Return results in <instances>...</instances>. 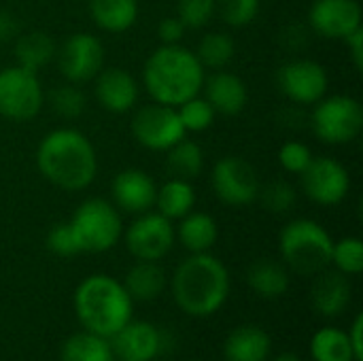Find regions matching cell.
<instances>
[{
    "mask_svg": "<svg viewBox=\"0 0 363 361\" xmlns=\"http://www.w3.org/2000/svg\"><path fill=\"white\" fill-rule=\"evenodd\" d=\"M281 94L296 104H317L330 87V74L323 64L311 57L285 62L277 72Z\"/></svg>",
    "mask_w": 363,
    "mask_h": 361,
    "instance_id": "13",
    "label": "cell"
},
{
    "mask_svg": "<svg viewBox=\"0 0 363 361\" xmlns=\"http://www.w3.org/2000/svg\"><path fill=\"white\" fill-rule=\"evenodd\" d=\"M45 106V89L38 72L19 64L0 70V117L9 121H30Z\"/></svg>",
    "mask_w": 363,
    "mask_h": 361,
    "instance_id": "8",
    "label": "cell"
},
{
    "mask_svg": "<svg viewBox=\"0 0 363 361\" xmlns=\"http://www.w3.org/2000/svg\"><path fill=\"white\" fill-rule=\"evenodd\" d=\"M262 0H217L219 19L230 28H247L259 13Z\"/></svg>",
    "mask_w": 363,
    "mask_h": 361,
    "instance_id": "36",
    "label": "cell"
},
{
    "mask_svg": "<svg viewBox=\"0 0 363 361\" xmlns=\"http://www.w3.org/2000/svg\"><path fill=\"white\" fill-rule=\"evenodd\" d=\"M211 185L221 204L242 209L257 202L262 181L249 160L240 155H225L213 166Z\"/></svg>",
    "mask_w": 363,
    "mask_h": 361,
    "instance_id": "9",
    "label": "cell"
},
{
    "mask_svg": "<svg viewBox=\"0 0 363 361\" xmlns=\"http://www.w3.org/2000/svg\"><path fill=\"white\" fill-rule=\"evenodd\" d=\"M74 313L83 330L111 338L134 315V300L123 283L108 274H91L83 279L72 296Z\"/></svg>",
    "mask_w": 363,
    "mask_h": 361,
    "instance_id": "4",
    "label": "cell"
},
{
    "mask_svg": "<svg viewBox=\"0 0 363 361\" xmlns=\"http://www.w3.org/2000/svg\"><path fill=\"white\" fill-rule=\"evenodd\" d=\"M166 170L172 179L194 181L204 170V151L196 140L181 138L166 151Z\"/></svg>",
    "mask_w": 363,
    "mask_h": 361,
    "instance_id": "29",
    "label": "cell"
},
{
    "mask_svg": "<svg viewBox=\"0 0 363 361\" xmlns=\"http://www.w3.org/2000/svg\"><path fill=\"white\" fill-rule=\"evenodd\" d=\"M194 206H196V189H194L191 181L170 177L162 187H157L155 209L166 219L179 221L181 217L191 213Z\"/></svg>",
    "mask_w": 363,
    "mask_h": 361,
    "instance_id": "27",
    "label": "cell"
},
{
    "mask_svg": "<svg viewBox=\"0 0 363 361\" xmlns=\"http://www.w3.org/2000/svg\"><path fill=\"white\" fill-rule=\"evenodd\" d=\"M40 177L62 191H83L98 177V155L91 140L74 128L47 132L36 147Z\"/></svg>",
    "mask_w": 363,
    "mask_h": 361,
    "instance_id": "1",
    "label": "cell"
},
{
    "mask_svg": "<svg viewBox=\"0 0 363 361\" xmlns=\"http://www.w3.org/2000/svg\"><path fill=\"white\" fill-rule=\"evenodd\" d=\"M272 361H302L298 355H294V353H281L279 357H274Z\"/></svg>",
    "mask_w": 363,
    "mask_h": 361,
    "instance_id": "44",
    "label": "cell"
},
{
    "mask_svg": "<svg viewBox=\"0 0 363 361\" xmlns=\"http://www.w3.org/2000/svg\"><path fill=\"white\" fill-rule=\"evenodd\" d=\"M45 100L49 102L51 111L62 117V119H77L83 115L85 106H87V98L83 94V89L74 83H62V85H55L47 96Z\"/></svg>",
    "mask_w": 363,
    "mask_h": 361,
    "instance_id": "32",
    "label": "cell"
},
{
    "mask_svg": "<svg viewBox=\"0 0 363 361\" xmlns=\"http://www.w3.org/2000/svg\"><path fill=\"white\" fill-rule=\"evenodd\" d=\"M70 232L79 253H106L123 236V221L119 209L106 198L83 200L68 219Z\"/></svg>",
    "mask_w": 363,
    "mask_h": 361,
    "instance_id": "6",
    "label": "cell"
},
{
    "mask_svg": "<svg viewBox=\"0 0 363 361\" xmlns=\"http://www.w3.org/2000/svg\"><path fill=\"white\" fill-rule=\"evenodd\" d=\"M130 130L140 147L164 153L187 134L179 119L177 109L160 102L143 104L140 109H136L130 121Z\"/></svg>",
    "mask_w": 363,
    "mask_h": 361,
    "instance_id": "11",
    "label": "cell"
},
{
    "mask_svg": "<svg viewBox=\"0 0 363 361\" xmlns=\"http://www.w3.org/2000/svg\"><path fill=\"white\" fill-rule=\"evenodd\" d=\"M94 96L104 111L123 115L138 104L140 85L125 68L104 66L94 79Z\"/></svg>",
    "mask_w": 363,
    "mask_h": 361,
    "instance_id": "16",
    "label": "cell"
},
{
    "mask_svg": "<svg viewBox=\"0 0 363 361\" xmlns=\"http://www.w3.org/2000/svg\"><path fill=\"white\" fill-rule=\"evenodd\" d=\"M189 361H204V360H189Z\"/></svg>",
    "mask_w": 363,
    "mask_h": 361,
    "instance_id": "45",
    "label": "cell"
},
{
    "mask_svg": "<svg viewBox=\"0 0 363 361\" xmlns=\"http://www.w3.org/2000/svg\"><path fill=\"white\" fill-rule=\"evenodd\" d=\"M55 60L62 77L68 83L83 85L94 81L104 68L106 51L98 36L89 32H74L57 47Z\"/></svg>",
    "mask_w": 363,
    "mask_h": 361,
    "instance_id": "12",
    "label": "cell"
},
{
    "mask_svg": "<svg viewBox=\"0 0 363 361\" xmlns=\"http://www.w3.org/2000/svg\"><path fill=\"white\" fill-rule=\"evenodd\" d=\"M313 157L315 155H313L311 147L300 143V140H287L279 149V164L289 174H298L300 177L306 170V166L311 164Z\"/></svg>",
    "mask_w": 363,
    "mask_h": 361,
    "instance_id": "38",
    "label": "cell"
},
{
    "mask_svg": "<svg viewBox=\"0 0 363 361\" xmlns=\"http://www.w3.org/2000/svg\"><path fill=\"white\" fill-rule=\"evenodd\" d=\"M19 36V21L11 11H0V43L15 40Z\"/></svg>",
    "mask_w": 363,
    "mask_h": 361,
    "instance_id": "41",
    "label": "cell"
},
{
    "mask_svg": "<svg viewBox=\"0 0 363 361\" xmlns=\"http://www.w3.org/2000/svg\"><path fill=\"white\" fill-rule=\"evenodd\" d=\"M60 361H115V355L108 338L83 330L64 340Z\"/></svg>",
    "mask_w": 363,
    "mask_h": 361,
    "instance_id": "28",
    "label": "cell"
},
{
    "mask_svg": "<svg viewBox=\"0 0 363 361\" xmlns=\"http://www.w3.org/2000/svg\"><path fill=\"white\" fill-rule=\"evenodd\" d=\"M313 132L325 145H349L359 138L363 130L362 102L347 94L323 96L313 109Z\"/></svg>",
    "mask_w": 363,
    "mask_h": 361,
    "instance_id": "7",
    "label": "cell"
},
{
    "mask_svg": "<svg viewBox=\"0 0 363 361\" xmlns=\"http://www.w3.org/2000/svg\"><path fill=\"white\" fill-rule=\"evenodd\" d=\"M177 306L189 317H211L223 309L230 296L225 264L208 253H189L168 281Z\"/></svg>",
    "mask_w": 363,
    "mask_h": 361,
    "instance_id": "2",
    "label": "cell"
},
{
    "mask_svg": "<svg viewBox=\"0 0 363 361\" xmlns=\"http://www.w3.org/2000/svg\"><path fill=\"white\" fill-rule=\"evenodd\" d=\"M217 11V0H177V17L187 30H200L211 23Z\"/></svg>",
    "mask_w": 363,
    "mask_h": 361,
    "instance_id": "37",
    "label": "cell"
},
{
    "mask_svg": "<svg viewBox=\"0 0 363 361\" xmlns=\"http://www.w3.org/2000/svg\"><path fill=\"white\" fill-rule=\"evenodd\" d=\"M347 336H349V343H351V349L355 353V360L363 361V315H357L351 323V328L347 330Z\"/></svg>",
    "mask_w": 363,
    "mask_h": 361,
    "instance_id": "43",
    "label": "cell"
},
{
    "mask_svg": "<svg viewBox=\"0 0 363 361\" xmlns=\"http://www.w3.org/2000/svg\"><path fill=\"white\" fill-rule=\"evenodd\" d=\"M194 53L204 70H223L236 55V43L228 32H208L200 38Z\"/></svg>",
    "mask_w": 363,
    "mask_h": 361,
    "instance_id": "31",
    "label": "cell"
},
{
    "mask_svg": "<svg viewBox=\"0 0 363 361\" xmlns=\"http://www.w3.org/2000/svg\"><path fill=\"white\" fill-rule=\"evenodd\" d=\"M311 355L315 361H357L345 330L325 326L311 338Z\"/></svg>",
    "mask_w": 363,
    "mask_h": 361,
    "instance_id": "30",
    "label": "cell"
},
{
    "mask_svg": "<svg viewBox=\"0 0 363 361\" xmlns=\"http://www.w3.org/2000/svg\"><path fill=\"white\" fill-rule=\"evenodd\" d=\"M351 296H353V289H351L347 274L338 270H330V268L315 274V281L311 287V304L321 317L325 319L340 317L349 309Z\"/></svg>",
    "mask_w": 363,
    "mask_h": 361,
    "instance_id": "20",
    "label": "cell"
},
{
    "mask_svg": "<svg viewBox=\"0 0 363 361\" xmlns=\"http://www.w3.org/2000/svg\"><path fill=\"white\" fill-rule=\"evenodd\" d=\"M47 249L53 255H57V257H74V255H81L79 253V247L74 243V236L70 232L68 221L55 223L49 230V234H47Z\"/></svg>",
    "mask_w": 363,
    "mask_h": 361,
    "instance_id": "39",
    "label": "cell"
},
{
    "mask_svg": "<svg viewBox=\"0 0 363 361\" xmlns=\"http://www.w3.org/2000/svg\"><path fill=\"white\" fill-rule=\"evenodd\" d=\"M174 232L183 249H187L189 253H208L219 238L215 217L202 211H191L185 217H181L179 228Z\"/></svg>",
    "mask_w": 363,
    "mask_h": 361,
    "instance_id": "23",
    "label": "cell"
},
{
    "mask_svg": "<svg viewBox=\"0 0 363 361\" xmlns=\"http://www.w3.org/2000/svg\"><path fill=\"white\" fill-rule=\"evenodd\" d=\"M257 200L262 202V206L270 213H277V215H283V213H289L298 200V194H296V187L287 181H281V179H274L266 185L259 187V196Z\"/></svg>",
    "mask_w": 363,
    "mask_h": 361,
    "instance_id": "35",
    "label": "cell"
},
{
    "mask_svg": "<svg viewBox=\"0 0 363 361\" xmlns=\"http://www.w3.org/2000/svg\"><path fill=\"white\" fill-rule=\"evenodd\" d=\"M121 238L125 240V247L134 260L160 262L172 251L177 243V232L170 219H166L157 211H147L143 215H136L128 230H123Z\"/></svg>",
    "mask_w": 363,
    "mask_h": 361,
    "instance_id": "10",
    "label": "cell"
},
{
    "mask_svg": "<svg viewBox=\"0 0 363 361\" xmlns=\"http://www.w3.org/2000/svg\"><path fill=\"white\" fill-rule=\"evenodd\" d=\"M57 45L55 40L40 30H30V32H19L15 38V62L32 72H38L47 64L55 60Z\"/></svg>",
    "mask_w": 363,
    "mask_h": 361,
    "instance_id": "26",
    "label": "cell"
},
{
    "mask_svg": "<svg viewBox=\"0 0 363 361\" xmlns=\"http://www.w3.org/2000/svg\"><path fill=\"white\" fill-rule=\"evenodd\" d=\"M155 32H157V38H160L162 45H179L185 38L187 28L177 15H168L157 23Z\"/></svg>",
    "mask_w": 363,
    "mask_h": 361,
    "instance_id": "40",
    "label": "cell"
},
{
    "mask_svg": "<svg viewBox=\"0 0 363 361\" xmlns=\"http://www.w3.org/2000/svg\"><path fill=\"white\" fill-rule=\"evenodd\" d=\"M91 21L108 34L128 32L140 13L138 0H87Z\"/></svg>",
    "mask_w": 363,
    "mask_h": 361,
    "instance_id": "22",
    "label": "cell"
},
{
    "mask_svg": "<svg viewBox=\"0 0 363 361\" xmlns=\"http://www.w3.org/2000/svg\"><path fill=\"white\" fill-rule=\"evenodd\" d=\"M311 28L330 40H345L363 28L359 0H315L308 9Z\"/></svg>",
    "mask_w": 363,
    "mask_h": 361,
    "instance_id": "15",
    "label": "cell"
},
{
    "mask_svg": "<svg viewBox=\"0 0 363 361\" xmlns=\"http://www.w3.org/2000/svg\"><path fill=\"white\" fill-rule=\"evenodd\" d=\"M300 181L306 198L319 206L340 204L351 189L349 170L338 160L328 155L313 157L306 170L300 174Z\"/></svg>",
    "mask_w": 363,
    "mask_h": 361,
    "instance_id": "14",
    "label": "cell"
},
{
    "mask_svg": "<svg viewBox=\"0 0 363 361\" xmlns=\"http://www.w3.org/2000/svg\"><path fill=\"white\" fill-rule=\"evenodd\" d=\"M108 340L115 361H153L164 349V336L160 328L149 321L130 319Z\"/></svg>",
    "mask_w": 363,
    "mask_h": 361,
    "instance_id": "17",
    "label": "cell"
},
{
    "mask_svg": "<svg viewBox=\"0 0 363 361\" xmlns=\"http://www.w3.org/2000/svg\"><path fill=\"white\" fill-rule=\"evenodd\" d=\"M206 70L196 53L179 45H160L143 66V85L153 102L179 106L202 91Z\"/></svg>",
    "mask_w": 363,
    "mask_h": 361,
    "instance_id": "3",
    "label": "cell"
},
{
    "mask_svg": "<svg viewBox=\"0 0 363 361\" xmlns=\"http://www.w3.org/2000/svg\"><path fill=\"white\" fill-rule=\"evenodd\" d=\"M204 100L213 106L217 115L236 117L245 111L249 102V87L247 83L230 72V70H213L211 77H204L202 83Z\"/></svg>",
    "mask_w": 363,
    "mask_h": 361,
    "instance_id": "19",
    "label": "cell"
},
{
    "mask_svg": "<svg viewBox=\"0 0 363 361\" xmlns=\"http://www.w3.org/2000/svg\"><path fill=\"white\" fill-rule=\"evenodd\" d=\"M134 302H153L168 287V277L160 262H138L128 270L121 281Z\"/></svg>",
    "mask_w": 363,
    "mask_h": 361,
    "instance_id": "25",
    "label": "cell"
},
{
    "mask_svg": "<svg viewBox=\"0 0 363 361\" xmlns=\"http://www.w3.org/2000/svg\"><path fill=\"white\" fill-rule=\"evenodd\" d=\"M111 196L119 213L143 215L155 206L157 185L145 170L125 168L115 174L111 185Z\"/></svg>",
    "mask_w": 363,
    "mask_h": 361,
    "instance_id": "18",
    "label": "cell"
},
{
    "mask_svg": "<svg viewBox=\"0 0 363 361\" xmlns=\"http://www.w3.org/2000/svg\"><path fill=\"white\" fill-rule=\"evenodd\" d=\"M345 45L349 49V55H351V62L357 70L363 68V28L355 30L349 38H345Z\"/></svg>",
    "mask_w": 363,
    "mask_h": 361,
    "instance_id": "42",
    "label": "cell"
},
{
    "mask_svg": "<svg viewBox=\"0 0 363 361\" xmlns=\"http://www.w3.org/2000/svg\"><path fill=\"white\" fill-rule=\"evenodd\" d=\"M179 119L185 128V132H204L215 123V111L213 106L204 100V96H194L185 100L183 104L177 106Z\"/></svg>",
    "mask_w": 363,
    "mask_h": 361,
    "instance_id": "34",
    "label": "cell"
},
{
    "mask_svg": "<svg viewBox=\"0 0 363 361\" xmlns=\"http://www.w3.org/2000/svg\"><path fill=\"white\" fill-rule=\"evenodd\" d=\"M332 234L315 219H294L279 236L283 264L302 277H315L332 264Z\"/></svg>",
    "mask_w": 363,
    "mask_h": 361,
    "instance_id": "5",
    "label": "cell"
},
{
    "mask_svg": "<svg viewBox=\"0 0 363 361\" xmlns=\"http://www.w3.org/2000/svg\"><path fill=\"white\" fill-rule=\"evenodd\" d=\"M247 283L255 296L264 300H277L289 289V270L277 260H255L247 270Z\"/></svg>",
    "mask_w": 363,
    "mask_h": 361,
    "instance_id": "24",
    "label": "cell"
},
{
    "mask_svg": "<svg viewBox=\"0 0 363 361\" xmlns=\"http://www.w3.org/2000/svg\"><path fill=\"white\" fill-rule=\"evenodd\" d=\"M272 340L259 326H240L223 340L225 361H268Z\"/></svg>",
    "mask_w": 363,
    "mask_h": 361,
    "instance_id": "21",
    "label": "cell"
},
{
    "mask_svg": "<svg viewBox=\"0 0 363 361\" xmlns=\"http://www.w3.org/2000/svg\"><path fill=\"white\" fill-rule=\"evenodd\" d=\"M334 270L347 274V277H357L363 270V243L357 236H347L340 240H334L332 247V264Z\"/></svg>",
    "mask_w": 363,
    "mask_h": 361,
    "instance_id": "33",
    "label": "cell"
}]
</instances>
